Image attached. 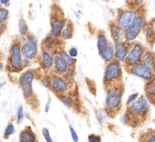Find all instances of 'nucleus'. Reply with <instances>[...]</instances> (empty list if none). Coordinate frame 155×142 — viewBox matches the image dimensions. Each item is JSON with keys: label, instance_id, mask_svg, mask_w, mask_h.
I'll use <instances>...</instances> for the list:
<instances>
[{"label": "nucleus", "instance_id": "1", "mask_svg": "<svg viewBox=\"0 0 155 142\" xmlns=\"http://www.w3.org/2000/svg\"><path fill=\"white\" fill-rule=\"evenodd\" d=\"M105 110L109 117L114 118L121 110L124 94V82L105 89Z\"/></svg>", "mask_w": 155, "mask_h": 142}, {"label": "nucleus", "instance_id": "2", "mask_svg": "<svg viewBox=\"0 0 155 142\" xmlns=\"http://www.w3.org/2000/svg\"><path fill=\"white\" fill-rule=\"evenodd\" d=\"M123 82V69L121 63L114 59L112 61L106 63L103 76L104 89Z\"/></svg>", "mask_w": 155, "mask_h": 142}, {"label": "nucleus", "instance_id": "3", "mask_svg": "<svg viewBox=\"0 0 155 142\" xmlns=\"http://www.w3.org/2000/svg\"><path fill=\"white\" fill-rule=\"evenodd\" d=\"M36 72L33 69H27L21 73L18 79V85L21 89L24 99L30 104L36 102V95L33 89V82L36 79Z\"/></svg>", "mask_w": 155, "mask_h": 142}, {"label": "nucleus", "instance_id": "4", "mask_svg": "<svg viewBox=\"0 0 155 142\" xmlns=\"http://www.w3.org/2000/svg\"><path fill=\"white\" fill-rule=\"evenodd\" d=\"M21 43L16 39L11 45L7 59V69L10 73H20L24 70L23 56L21 50Z\"/></svg>", "mask_w": 155, "mask_h": 142}, {"label": "nucleus", "instance_id": "5", "mask_svg": "<svg viewBox=\"0 0 155 142\" xmlns=\"http://www.w3.org/2000/svg\"><path fill=\"white\" fill-rule=\"evenodd\" d=\"M21 54L23 58L34 60L38 59L39 53V43L36 36L33 33H29L24 39V42L21 45Z\"/></svg>", "mask_w": 155, "mask_h": 142}, {"label": "nucleus", "instance_id": "6", "mask_svg": "<svg viewBox=\"0 0 155 142\" xmlns=\"http://www.w3.org/2000/svg\"><path fill=\"white\" fill-rule=\"evenodd\" d=\"M150 101L146 96L141 95L130 105L127 106V110H128L133 117V124L136 119H143L148 113L150 109Z\"/></svg>", "mask_w": 155, "mask_h": 142}, {"label": "nucleus", "instance_id": "7", "mask_svg": "<svg viewBox=\"0 0 155 142\" xmlns=\"http://www.w3.org/2000/svg\"><path fill=\"white\" fill-rule=\"evenodd\" d=\"M68 19L64 18L62 11L58 6H52L50 18V34L55 39H59L62 30L64 28Z\"/></svg>", "mask_w": 155, "mask_h": 142}, {"label": "nucleus", "instance_id": "8", "mask_svg": "<svg viewBox=\"0 0 155 142\" xmlns=\"http://www.w3.org/2000/svg\"><path fill=\"white\" fill-rule=\"evenodd\" d=\"M145 51V48L140 42H136V41L131 42L130 44L128 53H127V57L124 62L126 69L141 62Z\"/></svg>", "mask_w": 155, "mask_h": 142}, {"label": "nucleus", "instance_id": "9", "mask_svg": "<svg viewBox=\"0 0 155 142\" xmlns=\"http://www.w3.org/2000/svg\"><path fill=\"white\" fill-rule=\"evenodd\" d=\"M145 24H146V21H145V15L143 14L139 13V15L136 18L134 23L128 29L124 30L125 41L128 42L129 43L135 42L138 36L144 30Z\"/></svg>", "mask_w": 155, "mask_h": 142}, {"label": "nucleus", "instance_id": "10", "mask_svg": "<svg viewBox=\"0 0 155 142\" xmlns=\"http://www.w3.org/2000/svg\"><path fill=\"white\" fill-rule=\"evenodd\" d=\"M138 15L139 12L135 9H119L114 22L123 30H126L134 23Z\"/></svg>", "mask_w": 155, "mask_h": 142}, {"label": "nucleus", "instance_id": "11", "mask_svg": "<svg viewBox=\"0 0 155 142\" xmlns=\"http://www.w3.org/2000/svg\"><path fill=\"white\" fill-rule=\"evenodd\" d=\"M126 69H127V73H129L130 74L142 79L147 82L152 81L155 79L154 73H153L146 65H145L142 62H139Z\"/></svg>", "mask_w": 155, "mask_h": 142}, {"label": "nucleus", "instance_id": "12", "mask_svg": "<svg viewBox=\"0 0 155 142\" xmlns=\"http://www.w3.org/2000/svg\"><path fill=\"white\" fill-rule=\"evenodd\" d=\"M50 77H51V89L50 90L56 96L62 95V94H67L70 92L71 86L68 84L63 76L51 73Z\"/></svg>", "mask_w": 155, "mask_h": 142}, {"label": "nucleus", "instance_id": "13", "mask_svg": "<svg viewBox=\"0 0 155 142\" xmlns=\"http://www.w3.org/2000/svg\"><path fill=\"white\" fill-rule=\"evenodd\" d=\"M38 60H39V65L42 70L46 73H50L52 71L54 53L48 50L42 48V51L39 54Z\"/></svg>", "mask_w": 155, "mask_h": 142}, {"label": "nucleus", "instance_id": "14", "mask_svg": "<svg viewBox=\"0 0 155 142\" xmlns=\"http://www.w3.org/2000/svg\"><path fill=\"white\" fill-rule=\"evenodd\" d=\"M130 44L127 41L117 42L114 44V59L118 60L120 63H124L127 54L128 53Z\"/></svg>", "mask_w": 155, "mask_h": 142}, {"label": "nucleus", "instance_id": "15", "mask_svg": "<svg viewBox=\"0 0 155 142\" xmlns=\"http://www.w3.org/2000/svg\"><path fill=\"white\" fill-rule=\"evenodd\" d=\"M68 69H69V67L65 63V62L62 60L60 55L58 53H54V60H53L52 73L60 76H64L68 72Z\"/></svg>", "mask_w": 155, "mask_h": 142}, {"label": "nucleus", "instance_id": "16", "mask_svg": "<svg viewBox=\"0 0 155 142\" xmlns=\"http://www.w3.org/2000/svg\"><path fill=\"white\" fill-rule=\"evenodd\" d=\"M109 30H110V34L112 39V42L114 44L125 40L124 30H123L120 27H118L115 24V22L110 23V24H109Z\"/></svg>", "mask_w": 155, "mask_h": 142}, {"label": "nucleus", "instance_id": "17", "mask_svg": "<svg viewBox=\"0 0 155 142\" xmlns=\"http://www.w3.org/2000/svg\"><path fill=\"white\" fill-rule=\"evenodd\" d=\"M96 41H97V49H98V54L101 53L103 50L105 49L108 45L109 41L107 35L104 30H98L96 34Z\"/></svg>", "mask_w": 155, "mask_h": 142}, {"label": "nucleus", "instance_id": "18", "mask_svg": "<svg viewBox=\"0 0 155 142\" xmlns=\"http://www.w3.org/2000/svg\"><path fill=\"white\" fill-rule=\"evenodd\" d=\"M58 39H55L53 37L50 33H48L42 42V48L48 50V51L55 53V49H57V52L58 51V48L57 46V42L56 41Z\"/></svg>", "mask_w": 155, "mask_h": 142}, {"label": "nucleus", "instance_id": "19", "mask_svg": "<svg viewBox=\"0 0 155 142\" xmlns=\"http://www.w3.org/2000/svg\"><path fill=\"white\" fill-rule=\"evenodd\" d=\"M142 63L146 65L153 73H155V54L149 50H145L142 55Z\"/></svg>", "mask_w": 155, "mask_h": 142}, {"label": "nucleus", "instance_id": "20", "mask_svg": "<svg viewBox=\"0 0 155 142\" xmlns=\"http://www.w3.org/2000/svg\"><path fill=\"white\" fill-rule=\"evenodd\" d=\"M19 142H37L36 134L30 126H27L20 133Z\"/></svg>", "mask_w": 155, "mask_h": 142}, {"label": "nucleus", "instance_id": "21", "mask_svg": "<svg viewBox=\"0 0 155 142\" xmlns=\"http://www.w3.org/2000/svg\"><path fill=\"white\" fill-rule=\"evenodd\" d=\"M74 24L72 23V21H71L70 20H68L64 28L63 29L61 33L59 39L61 41L69 40V39H71L73 37H74Z\"/></svg>", "mask_w": 155, "mask_h": 142}, {"label": "nucleus", "instance_id": "22", "mask_svg": "<svg viewBox=\"0 0 155 142\" xmlns=\"http://www.w3.org/2000/svg\"><path fill=\"white\" fill-rule=\"evenodd\" d=\"M99 55L106 63L114 60V44L112 42H109L107 48L99 53Z\"/></svg>", "mask_w": 155, "mask_h": 142}, {"label": "nucleus", "instance_id": "23", "mask_svg": "<svg viewBox=\"0 0 155 142\" xmlns=\"http://www.w3.org/2000/svg\"><path fill=\"white\" fill-rule=\"evenodd\" d=\"M143 30L147 42L151 45H153L155 42V29L153 22L151 21V22L146 23Z\"/></svg>", "mask_w": 155, "mask_h": 142}, {"label": "nucleus", "instance_id": "24", "mask_svg": "<svg viewBox=\"0 0 155 142\" xmlns=\"http://www.w3.org/2000/svg\"><path fill=\"white\" fill-rule=\"evenodd\" d=\"M58 54L60 55V57H61L62 60L65 62L67 65L68 66L69 68H72V67H76V65H77V60L76 58H73L71 57V56L68 54V51L66 50H64V48H61L60 50H58Z\"/></svg>", "mask_w": 155, "mask_h": 142}, {"label": "nucleus", "instance_id": "25", "mask_svg": "<svg viewBox=\"0 0 155 142\" xmlns=\"http://www.w3.org/2000/svg\"><path fill=\"white\" fill-rule=\"evenodd\" d=\"M57 98L69 110H71V109H72L74 107V101L73 99L72 96H71L68 93L57 95Z\"/></svg>", "mask_w": 155, "mask_h": 142}, {"label": "nucleus", "instance_id": "26", "mask_svg": "<svg viewBox=\"0 0 155 142\" xmlns=\"http://www.w3.org/2000/svg\"><path fill=\"white\" fill-rule=\"evenodd\" d=\"M18 32L21 37L25 38L30 33L29 31V26L25 20L23 18H21L18 22Z\"/></svg>", "mask_w": 155, "mask_h": 142}, {"label": "nucleus", "instance_id": "27", "mask_svg": "<svg viewBox=\"0 0 155 142\" xmlns=\"http://www.w3.org/2000/svg\"><path fill=\"white\" fill-rule=\"evenodd\" d=\"M76 75H77V72H76V67L69 68L68 72L63 76L66 81L68 82V84L70 86H73L75 83L76 80Z\"/></svg>", "mask_w": 155, "mask_h": 142}, {"label": "nucleus", "instance_id": "28", "mask_svg": "<svg viewBox=\"0 0 155 142\" xmlns=\"http://www.w3.org/2000/svg\"><path fill=\"white\" fill-rule=\"evenodd\" d=\"M145 94L148 100H151L155 96V79L147 82L145 86Z\"/></svg>", "mask_w": 155, "mask_h": 142}, {"label": "nucleus", "instance_id": "29", "mask_svg": "<svg viewBox=\"0 0 155 142\" xmlns=\"http://www.w3.org/2000/svg\"><path fill=\"white\" fill-rule=\"evenodd\" d=\"M15 127L13 123L12 122H9L7 125V126L5 127L4 131V138H8L11 135L14 134L15 133Z\"/></svg>", "mask_w": 155, "mask_h": 142}, {"label": "nucleus", "instance_id": "30", "mask_svg": "<svg viewBox=\"0 0 155 142\" xmlns=\"http://www.w3.org/2000/svg\"><path fill=\"white\" fill-rule=\"evenodd\" d=\"M9 18V11L7 8L0 6V22L5 23Z\"/></svg>", "mask_w": 155, "mask_h": 142}, {"label": "nucleus", "instance_id": "31", "mask_svg": "<svg viewBox=\"0 0 155 142\" xmlns=\"http://www.w3.org/2000/svg\"><path fill=\"white\" fill-rule=\"evenodd\" d=\"M143 2L144 0H127V4L130 9L136 10L143 4Z\"/></svg>", "mask_w": 155, "mask_h": 142}, {"label": "nucleus", "instance_id": "32", "mask_svg": "<svg viewBox=\"0 0 155 142\" xmlns=\"http://www.w3.org/2000/svg\"><path fill=\"white\" fill-rule=\"evenodd\" d=\"M96 117L100 123H101L106 118L108 117V114H107V112L105 110V108L98 109L96 112Z\"/></svg>", "mask_w": 155, "mask_h": 142}, {"label": "nucleus", "instance_id": "33", "mask_svg": "<svg viewBox=\"0 0 155 142\" xmlns=\"http://www.w3.org/2000/svg\"><path fill=\"white\" fill-rule=\"evenodd\" d=\"M24 116H25V113H24V107L22 106H20L17 110V123H22L24 119Z\"/></svg>", "mask_w": 155, "mask_h": 142}, {"label": "nucleus", "instance_id": "34", "mask_svg": "<svg viewBox=\"0 0 155 142\" xmlns=\"http://www.w3.org/2000/svg\"><path fill=\"white\" fill-rule=\"evenodd\" d=\"M40 83L44 87L50 90L51 89V77H50V75H46L45 76L41 77Z\"/></svg>", "mask_w": 155, "mask_h": 142}, {"label": "nucleus", "instance_id": "35", "mask_svg": "<svg viewBox=\"0 0 155 142\" xmlns=\"http://www.w3.org/2000/svg\"><path fill=\"white\" fill-rule=\"evenodd\" d=\"M142 142H155V131H151L145 134Z\"/></svg>", "mask_w": 155, "mask_h": 142}, {"label": "nucleus", "instance_id": "36", "mask_svg": "<svg viewBox=\"0 0 155 142\" xmlns=\"http://www.w3.org/2000/svg\"><path fill=\"white\" fill-rule=\"evenodd\" d=\"M69 130H70V133H71V138H72L73 141H74V142H79L78 134H77L76 130L74 128V127L71 125V124H70V125H69Z\"/></svg>", "mask_w": 155, "mask_h": 142}, {"label": "nucleus", "instance_id": "37", "mask_svg": "<svg viewBox=\"0 0 155 142\" xmlns=\"http://www.w3.org/2000/svg\"><path fill=\"white\" fill-rule=\"evenodd\" d=\"M42 135H43L44 138H45V141L46 142H54L53 140L51 139V135H50L49 130H48V128H43L42 129Z\"/></svg>", "mask_w": 155, "mask_h": 142}, {"label": "nucleus", "instance_id": "38", "mask_svg": "<svg viewBox=\"0 0 155 142\" xmlns=\"http://www.w3.org/2000/svg\"><path fill=\"white\" fill-rule=\"evenodd\" d=\"M88 142H101V138L98 134H91L88 136Z\"/></svg>", "mask_w": 155, "mask_h": 142}, {"label": "nucleus", "instance_id": "39", "mask_svg": "<svg viewBox=\"0 0 155 142\" xmlns=\"http://www.w3.org/2000/svg\"><path fill=\"white\" fill-rule=\"evenodd\" d=\"M139 97V93H133L131 94L130 95H129L128 98H127V106L130 105L132 103L134 102L136 99Z\"/></svg>", "mask_w": 155, "mask_h": 142}, {"label": "nucleus", "instance_id": "40", "mask_svg": "<svg viewBox=\"0 0 155 142\" xmlns=\"http://www.w3.org/2000/svg\"><path fill=\"white\" fill-rule=\"evenodd\" d=\"M68 54L71 56L73 58H76V57L78 56V49L76 47H71L69 49V51H68Z\"/></svg>", "mask_w": 155, "mask_h": 142}, {"label": "nucleus", "instance_id": "41", "mask_svg": "<svg viewBox=\"0 0 155 142\" xmlns=\"http://www.w3.org/2000/svg\"><path fill=\"white\" fill-rule=\"evenodd\" d=\"M6 30H7V24L5 23L0 22V38L5 33Z\"/></svg>", "mask_w": 155, "mask_h": 142}, {"label": "nucleus", "instance_id": "42", "mask_svg": "<svg viewBox=\"0 0 155 142\" xmlns=\"http://www.w3.org/2000/svg\"><path fill=\"white\" fill-rule=\"evenodd\" d=\"M32 64V60H28V59H23V67L24 69H27V68L30 67Z\"/></svg>", "mask_w": 155, "mask_h": 142}, {"label": "nucleus", "instance_id": "43", "mask_svg": "<svg viewBox=\"0 0 155 142\" xmlns=\"http://www.w3.org/2000/svg\"><path fill=\"white\" fill-rule=\"evenodd\" d=\"M51 98H48V100H47L46 103H45V113H48L50 110V107H51Z\"/></svg>", "mask_w": 155, "mask_h": 142}, {"label": "nucleus", "instance_id": "44", "mask_svg": "<svg viewBox=\"0 0 155 142\" xmlns=\"http://www.w3.org/2000/svg\"><path fill=\"white\" fill-rule=\"evenodd\" d=\"M11 0H0V6L7 8L10 4Z\"/></svg>", "mask_w": 155, "mask_h": 142}, {"label": "nucleus", "instance_id": "45", "mask_svg": "<svg viewBox=\"0 0 155 142\" xmlns=\"http://www.w3.org/2000/svg\"><path fill=\"white\" fill-rule=\"evenodd\" d=\"M74 15H75V17L78 20H80V18H81V15H80V11H79L74 12Z\"/></svg>", "mask_w": 155, "mask_h": 142}, {"label": "nucleus", "instance_id": "46", "mask_svg": "<svg viewBox=\"0 0 155 142\" xmlns=\"http://www.w3.org/2000/svg\"><path fill=\"white\" fill-rule=\"evenodd\" d=\"M3 69H4V64H3L2 62L0 60V73L3 70Z\"/></svg>", "mask_w": 155, "mask_h": 142}, {"label": "nucleus", "instance_id": "47", "mask_svg": "<svg viewBox=\"0 0 155 142\" xmlns=\"http://www.w3.org/2000/svg\"><path fill=\"white\" fill-rule=\"evenodd\" d=\"M2 83H1V82H0V90H1V89H2Z\"/></svg>", "mask_w": 155, "mask_h": 142}, {"label": "nucleus", "instance_id": "48", "mask_svg": "<svg viewBox=\"0 0 155 142\" xmlns=\"http://www.w3.org/2000/svg\"><path fill=\"white\" fill-rule=\"evenodd\" d=\"M0 142H1V140H0Z\"/></svg>", "mask_w": 155, "mask_h": 142}]
</instances>
